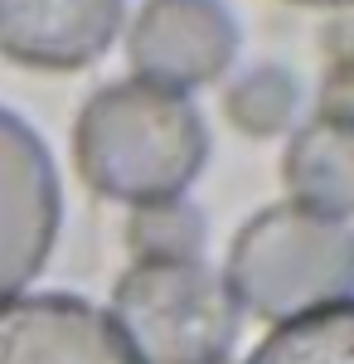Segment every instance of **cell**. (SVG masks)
Returning a JSON list of instances; mask_svg holds the SVG:
<instances>
[{"label": "cell", "mask_w": 354, "mask_h": 364, "mask_svg": "<svg viewBox=\"0 0 354 364\" xmlns=\"http://www.w3.org/2000/svg\"><path fill=\"white\" fill-rule=\"evenodd\" d=\"M73 161L102 199L146 209L185 199L209 161V132L185 92L127 78L97 87L82 102L73 127Z\"/></svg>", "instance_id": "6da1fadb"}, {"label": "cell", "mask_w": 354, "mask_h": 364, "mask_svg": "<svg viewBox=\"0 0 354 364\" xmlns=\"http://www.w3.org/2000/svg\"><path fill=\"white\" fill-rule=\"evenodd\" d=\"M233 306L257 321H296L354 296V228L301 204H267L252 214L223 267Z\"/></svg>", "instance_id": "7a4b0ae2"}, {"label": "cell", "mask_w": 354, "mask_h": 364, "mask_svg": "<svg viewBox=\"0 0 354 364\" xmlns=\"http://www.w3.org/2000/svg\"><path fill=\"white\" fill-rule=\"evenodd\" d=\"M238 316L223 277L199 257H136L112 291V326L141 364H228Z\"/></svg>", "instance_id": "3957f363"}, {"label": "cell", "mask_w": 354, "mask_h": 364, "mask_svg": "<svg viewBox=\"0 0 354 364\" xmlns=\"http://www.w3.org/2000/svg\"><path fill=\"white\" fill-rule=\"evenodd\" d=\"M63 219V190L44 136L0 107V301L39 277Z\"/></svg>", "instance_id": "277c9868"}, {"label": "cell", "mask_w": 354, "mask_h": 364, "mask_svg": "<svg viewBox=\"0 0 354 364\" xmlns=\"http://www.w3.org/2000/svg\"><path fill=\"white\" fill-rule=\"evenodd\" d=\"M127 58L141 83L194 92L238 58V20L223 0H146L127 34Z\"/></svg>", "instance_id": "5b68a950"}, {"label": "cell", "mask_w": 354, "mask_h": 364, "mask_svg": "<svg viewBox=\"0 0 354 364\" xmlns=\"http://www.w3.org/2000/svg\"><path fill=\"white\" fill-rule=\"evenodd\" d=\"M0 364H141L127 336L68 291L15 296L0 306Z\"/></svg>", "instance_id": "8992f818"}, {"label": "cell", "mask_w": 354, "mask_h": 364, "mask_svg": "<svg viewBox=\"0 0 354 364\" xmlns=\"http://www.w3.org/2000/svg\"><path fill=\"white\" fill-rule=\"evenodd\" d=\"M122 10L127 0H0V54L49 73L87 68L117 39Z\"/></svg>", "instance_id": "52a82bcc"}, {"label": "cell", "mask_w": 354, "mask_h": 364, "mask_svg": "<svg viewBox=\"0 0 354 364\" xmlns=\"http://www.w3.org/2000/svg\"><path fill=\"white\" fill-rule=\"evenodd\" d=\"M281 180L291 204L345 224L354 214V107H321L301 122L281 156Z\"/></svg>", "instance_id": "ba28073f"}, {"label": "cell", "mask_w": 354, "mask_h": 364, "mask_svg": "<svg viewBox=\"0 0 354 364\" xmlns=\"http://www.w3.org/2000/svg\"><path fill=\"white\" fill-rule=\"evenodd\" d=\"M247 364H354V296L281 321Z\"/></svg>", "instance_id": "9c48e42d"}, {"label": "cell", "mask_w": 354, "mask_h": 364, "mask_svg": "<svg viewBox=\"0 0 354 364\" xmlns=\"http://www.w3.org/2000/svg\"><path fill=\"white\" fill-rule=\"evenodd\" d=\"M296 102H301V83H296V73H286L281 63H257L238 83H228V92H223L228 122L238 132H247V136L286 132L291 117H296Z\"/></svg>", "instance_id": "30bf717a"}, {"label": "cell", "mask_w": 354, "mask_h": 364, "mask_svg": "<svg viewBox=\"0 0 354 364\" xmlns=\"http://www.w3.org/2000/svg\"><path fill=\"white\" fill-rule=\"evenodd\" d=\"M132 248L136 257H199L204 243V219L185 199H165V204H146L132 219Z\"/></svg>", "instance_id": "8fae6325"}, {"label": "cell", "mask_w": 354, "mask_h": 364, "mask_svg": "<svg viewBox=\"0 0 354 364\" xmlns=\"http://www.w3.org/2000/svg\"><path fill=\"white\" fill-rule=\"evenodd\" d=\"M301 5H350V0H301Z\"/></svg>", "instance_id": "7c38bea8"}]
</instances>
